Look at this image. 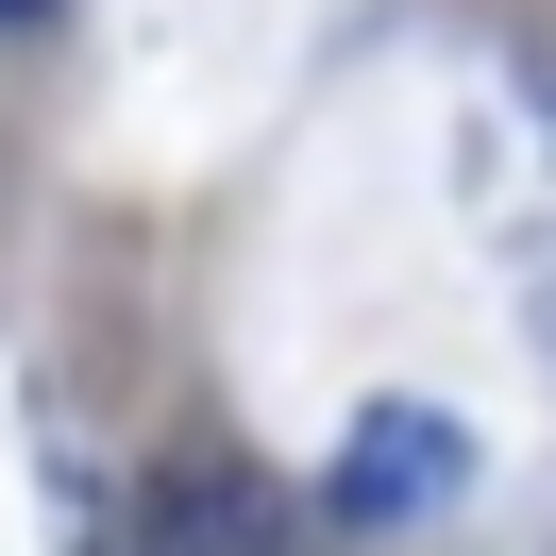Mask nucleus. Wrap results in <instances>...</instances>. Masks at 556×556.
Segmentation results:
<instances>
[{
    "mask_svg": "<svg viewBox=\"0 0 556 556\" xmlns=\"http://www.w3.org/2000/svg\"><path fill=\"white\" fill-rule=\"evenodd\" d=\"M35 17H51V0H0V35H35Z\"/></svg>",
    "mask_w": 556,
    "mask_h": 556,
    "instance_id": "7ed1b4c3",
    "label": "nucleus"
},
{
    "mask_svg": "<svg viewBox=\"0 0 556 556\" xmlns=\"http://www.w3.org/2000/svg\"><path fill=\"white\" fill-rule=\"evenodd\" d=\"M253 540H270L253 455H169L152 472V556H253Z\"/></svg>",
    "mask_w": 556,
    "mask_h": 556,
    "instance_id": "f03ea898",
    "label": "nucleus"
},
{
    "mask_svg": "<svg viewBox=\"0 0 556 556\" xmlns=\"http://www.w3.org/2000/svg\"><path fill=\"white\" fill-rule=\"evenodd\" d=\"M472 489V439H455L439 405H371L338 439V522H421V506H455Z\"/></svg>",
    "mask_w": 556,
    "mask_h": 556,
    "instance_id": "f257e3e1",
    "label": "nucleus"
}]
</instances>
